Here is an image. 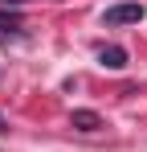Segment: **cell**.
<instances>
[{"mask_svg": "<svg viewBox=\"0 0 147 152\" xmlns=\"http://www.w3.org/2000/svg\"><path fill=\"white\" fill-rule=\"evenodd\" d=\"M70 124L78 127V132H98V127H102V115L90 111V107H78V111L70 115Z\"/></svg>", "mask_w": 147, "mask_h": 152, "instance_id": "3957f363", "label": "cell"}, {"mask_svg": "<svg viewBox=\"0 0 147 152\" xmlns=\"http://www.w3.org/2000/svg\"><path fill=\"white\" fill-rule=\"evenodd\" d=\"M139 21H147V8H143V4H135V0H127V4H110V8L102 12V25H106V29L139 25Z\"/></svg>", "mask_w": 147, "mask_h": 152, "instance_id": "6da1fadb", "label": "cell"}, {"mask_svg": "<svg viewBox=\"0 0 147 152\" xmlns=\"http://www.w3.org/2000/svg\"><path fill=\"white\" fill-rule=\"evenodd\" d=\"M0 4H21V0H0Z\"/></svg>", "mask_w": 147, "mask_h": 152, "instance_id": "5b68a950", "label": "cell"}, {"mask_svg": "<svg viewBox=\"0 0 147 152\" xmlns=\"http://www.w3.org/2000/svg\"><path fill=\"white\" fill-rule=\"evenodd\" d=\"M98 62H102V70H122L127 66V50L122 45H102L98 50Z\"/></svg>", "mask_w": 147, "mask_h": 152, "instance_id": "7a4b0ae2", "label": "cell"}, {"mask_svg": "<svg viewBox=\"0 0 147 152\" xmlns=\"http://www.w3.org/2000/svg\"><path fill=\"white\" fill-rule=\"evenodd\" d=\"M4 132H8V119H4V115H0V136H4Z\"/></svg>", "mask_w": 147, "mask_h": 152, "instance_id": "277c9868", "label": "cell"}]
</instances>
